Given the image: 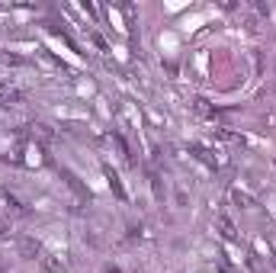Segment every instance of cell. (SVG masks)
I'll return each instance as SVG.
<instances>
[{"mask_svg": "<svg viewBox=\"0 0 276 273\" xmlns=\"http://www.w3.org/2000/svg\"><path fill=\"white\" fill-rule=\"evenodd\" d=\"M218 225H222V234H225V238H228V241H235V225L228 222V215L218 218Z\"/></svg>", "mask_w": 276, "mask_h": 273, "instance_id": "1", "label": "cell"}, {"mask_svg": "<svg viewBox=\"0 0 276 273\" xmlns=\"http://www.w3.org/2000/svg\"><path fill=\"white\" fill-rule=\"evenodd\" d=\"M109 187L116 190V196H119V199H125V190H122V183H119V177H116V174H109Z\"/></svg>", "mask_w": 276, "mask_h": 273, "instance_id": "2", "label": "cell"}, {"mask_svg": "<svg viewBox=\"0 0 276 273\" xmlns=\"http://www.w3.org/2000/svg\"><path fill=\"white\" fill-rule=\"evenodd\" d=\"M23 251L29 254V257H36V254H39V244H32V241H23Z\"/></svg>", "mask_w": 276, "mask_h": 273, "instance_id": "3", "label": "cell"}, {"mask_svg": "<svg viewBox=\"0 0 276 273\" xmlns=\"http://www.w3.org/2000/svg\"><path fill=\"white\" fill-rule=\"evenodd\" d=\"M273 94H276V87H273Z\"/></svg>", "mask_w": 276, "mask_h": 273, "instance_id": "4", "label": "cell"}]
</instances>
